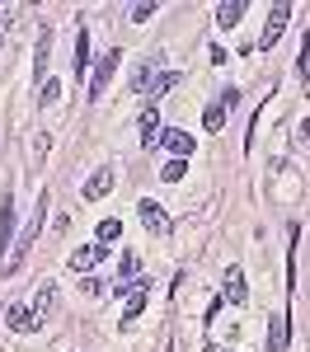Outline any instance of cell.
I'll return each instance as SVG.
<instances>
[{
    "instance_id": "9c48e42d",
    "label": "cell",
    "mask_w": 310,
    "mask_h": 352,
    "mask_svg": "<svg viewBox=\"0 0 310 352\" xmlns=\"http://www.w3.org/2000/svg\"><path fill=\"white\" fill-rule=\"evenodd\" d=\"M221 296L230 300V305H245V300H250V277L240 268H225V292Z\"/></svg>"
},
{
    "instance_id": "484cf974",
    "label": "cell",
    "mask_w": 310,
    "mask_h": 352,
    "mask_svg": "<svg viewBox=\"0 0 310 352\" xmlns=\"http://www.w3.org/2000/svg\"><path fill=\"white\" fill-rule=\"evenodd\" d=\"M85 296H104V282H94V277H85V287H80Z\"/></svg>"
},
{
    "instance_id": "e0dca14e",
    "label": "cell",
    "mask_w": 310,
    "mask_h": 352,
    "mask_svg": "<svg viewBox=\"0 0 310 352\" xmlns=\"http://www.w3.org/2000/svg\"><path fill=\"white\" fill-rule=\"evenodd\" d=\"M202 127H207V132H221L225 127V104H207V109H202Z\"/></svg>"
},
{
    "instance_id": "4fadbf2b",
    "label": "cell",
    "mask_w": 310,
    "mask_h": 352,
    "mask_svg": "<svg viewBox=\"0 0 310 352\" xmlns=\"http://www.w3.org/2000/svg\"><path fill=\"white\" fill-rule=\"evenodd\" d=\"M52 296H56V287H52V282H43V287H38V300H33V324H38V329L47 324V310H52Z\"/></svg>"
},
{
    "instance_id": "cb8c5ba5",
    "label": "cell",
    "mask_w": 310,
    "mask_h": 352,
    "mask_svg": "<svg viewBox=\"0 0 310 352\" xmlns=\"http://www.w3.org/2000/svg\"><path fill=\"white\" fill-rule=\"evenodd\" d=\"M146 85H151V61H146V66H137V76H132V89H146Z\"/></svg>"
},
{
    "instance_id": "9a60e30c",
    "label": "cell",
    "mask_w": 310,
    "mask_h": 352,
    "mask_svg": "<svg viewBox=\"0 0 310 352\" xmlns=\"http://www.w3.org/2000/svg\"><path fill=\"white\" fill-rule=\"evenodd\" d=\"M76 80L89 85V33L76 38Z\"/></svg>"
},
{
    "instance_id": "4316f807",
    "label": "cell",
    "mask_w": 310,
    "mask_h": 352,
    "mask_svg": "<svg viewBox=\"0 0 310 352\" xmlns=\"http://www.w3.org/2000/svg\"><path fill=\"white\" fill-rule=\"evenodd\" d=\"M296 136H301V141H306V146H310V118H306V122H301V127H296Z\"/></svg>"
},
{
    "instance_id": "2e32d148",
    "label": "cell",
    "mask_w": 310,
    "mask_h": 352,
    "mask_svg": "<svg viewBox=\"0 0 310 352\" xmlns=\"http://www.w3.org/2000/svg\"><path fill=\"white\" fill-rule=\"evenodd\" d=\"M132 296H127V305H122V329H127V320H137L141 305H146V287H127Z\"/></svg>"
},
{
    "instance_id": "d4e9b609",
    "label": "cell",
    "mask_w": 310,
    "mask_h": 352,
    "mask_svg": "<svg viewBox=\"0 0 310 352\" xmlns=\"http://www.w3.org/2000/svg\"><path fill=\"white\" fill-rule=\"evenodd\" d=\"M151 14H155V5H151V0H141V5H132V19H137V24H146Z\"/></svg>"
},
{
    "instance_id": "7c38bea8",
    "label": "cell",
    "mask_w": 310,
    "mask_h": 352,
    "mask_svg": "<svg viewBox=\"0 0 310 352\" xmlns=\"http://www.w3.org/2000/svg\"><path fill=\"white\" fill-rule=\"evenodd\" d=\"M245 19V0H221L217 5V28H235Z\"/></svg>"
},
{
    "instance_id": "30bf717a",
    "label": "cell",
    "mask_w": 310,
    "mask_h": 352,
    "mask_svg": "<svg viewBox=\"0 0 310 352\" xmlns=\"http://www.w3.org/2000/svg\"><path fill=\"white\" fill-rule=\"evenodd\" d=\"M137 217H141V226H146L151 235H165V230H169V217L160 212V202H141Z\"/></svg>"
},
{
    "instance_id": "ac0fdd59",
    "label": "cell",
    "mask_w": 310,
    "mask_h": 352,
    "mask_svg": "<svg viewBox=\"0 0 310 352\" xmlns=\"http://www.w3.org/2000/svg\"><path fill=\"white\" fill-rule=\"evenodd\" d=\"M118 235H122V221H118V217L99 221V244H113V240H118Z\"/></svg>"
},
{
    "instance_id": "277c9868",
    "label": "cell",
    "mask_w": 310,
    "mask_h": 352,
    "mask_svg": "<svg viewBox=\"0 0 310 352\" xmlns=\"http://www.w3.org/2000/svg\"><path fill=\"white\" fill-rule=\"evenodd\" d=\"M137 132H141V146H146V151H155V146H160V109H155V104H146V109H141Z\"/></svg>"
},
{
    "instance_id": "8fae6325",
    "label": "cell",
    "mask_w": 310,
    "mask_h": 352,
    "mask_svg": "<svg viewBox=\"0 0 310 352\" xmlns=\"http://www.w3.org/2000/svg\"><path fill=\"white\" fill-rule=\"evenodd\" d=\"M10 235H14V192L0 197V254H10Z\"/></svg>"
},
{
    "instance_id": "ffe728a7",
    "label": "cell",
    "mask_w": 310,
    "mask_h": 352,
    "mask_svg": "<svg viewBox=\"0 0 310 352\" xmlns=\"http://www.w3.org/2000/svg\"><path fill=\"white\" fill-rule=\"evenodd\" d=\"M43 151H47V132H33V136H28V160L38 164V160H43Z\"/></svg>"
},
{
    "instance_id": "7402d4cb",
    "label": "cell",
    "mask_w": 310,
    "mask_h": 352,
    "mask_svg": "<svg viewBox=\"0 0 310 352\" xmlns=\"http://www.w3.org/2000/svg\"><path fill=\"white\" fill-rule=\"evenodd\" d=\"M56 99H61V85L56 80H47L43 89H38V104H56Z\"/></svg>"
},
{
    "instance_id": "44dd1931",
    "label": "cell",
    "mask_w": 310,
    "mask_h": 352,
    "mask_svg": "<svg viewBox=\"0 0 310 352\" xmlns=\"http://www.w3.org/2000/svg\"><path fill=\"white\" fill-rule=\"evenodd\" d=\"M184 174H188V160H169L165 169H160V179H169V184H179Z\"/></svg>"
},
{
    "instance_id": "d6986e66",
    "label": "cell",
    "mask_w": 310,
    "mask_h": 352,
    "mask_svg": "<svg viewBox=\"0 0 310 352\" xmlns=\"http://www.w3.org/2000/svg\"><path fill=\"white\" fill-rule=\"evenodd\" d=\"M174 85H179V71H165V76L155 80V89H151V99H165V94L174 89Z\"/></svg>"
},
{
    "instance_id": "603a6c76",
    "label": "cell",
    "mask_w": 310,
    "mask_h": 352,
    "mask_svg": "<svg viewBox=\"0 0 310 352\" xmlns=\"http://www.w3.org/2000/svg\"><path fill=\"white\" fill-rule=\"evenodd\" d=\"M118 272H122V282H127V277H137V272H141L137 254H122V263H118Z\"/></svg>"
},
{
    "instance_id": "5bb4252c",
    "label": "cell",
    "mask_w": 310,
    "mask_h": 352,
    "mask_svg": "<svg viewBox=\"0 0 310 352\" xmlns=\"http://www.w3.org/2000/svg\"><path fill=\"white\" fill-rule=\"evenodd\" d=\"M5 324L10 329H19V333H33V310H28V305H10V310H5Z\"/></svg>"
},
{
    "instance_id": "5b68a950",
    "label": "cell",
    "mask_w": 310,
    "mask_h": 352,
    "mask_svg": "<svg viewBox=\"0 0 310 352\" xmlns=\"http://www.w3.org/2000/svg\"><path fill=\"white\" fill-rule=\"evenodd\" d=\"M160 146H165L174 160H188V155L197 151V141L188 132H179V127H165V132H160Z\"/></svg>"
},
{
    "instance_id": "6da1fadb",
    "label": "cell",
    "mask_w": 310,
    "mask_h": 352,
    "mask_svg": "<svg viewBox=\"0 0 310 352\" xmlns=\"http://www.w3.org/2000/svg\"><path fill=\"white\" fill-rule=\"evenodd\" d=\"M43 217H47V192H38V207H33V217L24 221V235H19V244H14V258H5V272H19V263H24V254L33 249V240H38V230H43Z\"/></svg>"
},
{
    "instance_id": "52a82bcc",
    "label": "cell",
    "mask_w": 310,
    "mask_h": 352,
    "mask_svg": "<svg viewBox=\"0 0 310 352\" xmlns=\"http://www.w3.org/2000/svg\"><path fill=\"white\" fill-rule=\"evenodd\" d=\"M104 254H109V244H99V240H94V244H80V249L71 254V268H76V272H94Z\"/></svg>"
},
{
    "instance_id": "3957f363",
    "label": "cell",
    "mask_w": 310,
    "mask_h": 352,
    "mask_svg": "<svg viewBox=\"0 0 310 352\" xmlns=\"http://www.w3.org/2000/svg\"><path fill=\"white\" fill-rule=\"evenodd\" d=\"M287 19H291V5H273V10H268V28H263V38H258V47H263V52H268V47H278Z\"/></svg>"
},
{
    "instance_id": "7a4b0ae2",
    "label": "cell",
    "mask_w": 310,
    "mask_h": 352,
    "mask_svg": "<svg viewBox=\"0 0 310 352\" xmlns=\"http://www.w3.org/2000/svg\"><path fill=\"white\" fill-rule=\"evenodd\" d=\"M118 61H122L118 52H104L99 61H94V76H89V85H85V94H89V99H104V89H109L113 71H118Z\"/></svg>"
},
{
    "instance_id": "8992f818",
    "label": "cell",
    "mask_w": 310,
    "mask_h": 352,
    "mask_svg": "<svg viewBox=\"0 0 310 352\" xmlns=\"http://www.w3.org/2000/svg\"><path fill=\"white\" fill-rule=\"evenodd\" d=\"M47 56H52V28H43L38 47H33V80H38V89L47 85Z\"/></svg>"
},
{
    "instance_id": "ba28073f",
    "label": "cell",
    "mask_w": 310,
    "mask_h": 352,
    "mask_svg": "<svg viewBox=\"0 0 310 352\" xmlns=\"http://www.w3.org/2000/svg\"><path fill=\"white\" fill-rule=\"evenodd\" d=\"M113 179H118V174H113V169H94V174H89V179H85V202H99V197H109L113 192Z\"/></svg>"
}]
</instances>
